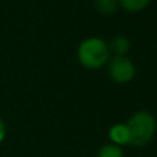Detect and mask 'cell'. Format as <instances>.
Segmentation results:
<instances>
[{"mask_svg": "<svg viewBox=\"0 0 157 157\" xmlns=\"http://www.w3.org/2000/svg\"><path fill=\"white\" fill-rule=\"evenodd\" d=\"M96 157H125L124 156V150L122 147L117 145H113V143H106L103 145L98 151V156Z\"/></svg>", "mask_w": 157, "mask_h": 157, "instance_id": "ba28073f", "label": "cell"}, {"mask_svg": "<svg viewBox=\"0 0 157 157\" xmlns=\"http://www.w3.org/2000/svg\"><path fill=\"white\" fill-rule=\"evenodd\" d=\"M6 135H7L6 122H4V120L2 118V116H0V145L4 142V139H6Z\"/></svg>", "mask_w": 157, "mask_h": 157, "instance_id": "9c48e42d", "label": "cell"}, {"mask_svg": "<svg viewBox=\"0 0 157 157\" xmlns=\"http://www.w3.org/2000/svg\"><path fill=\"white\" fill-rule=\"evenodd\" d=\"M127 125L131 133V145L136 147H143L149 145L157 131L156 117L146 110L135 111L128 118Z\"/></svg>", "mask_w": 157, "mask_h": 157, "instance_id": "7a4b0ae2", "label": "cell"}, {"mask_svg": "<svg viewBox=\"0 0 157 157\" xmlns=\"http://www.w3.org/2000/svg\"><path fill=\"white\" fill-rule=\"evenodd\" d=\"M106 67L110 78L117 83H128L136 75V67L128 56H111Z\"/></svg>", "mask_w": 157, "mask_h": 157, "instance_id": "3957f363", "label": "cell"}, {"mask_svg": "<svg viewBox=\"0 0 157 157\" xmlns=\"http://www.w3.org/2000/svg\"><path fill=\"white\" fill-rule=\"evenodd\" d=\"M110 52L111 56H127L131 50V42L127 36L124 35H118L116 38H113V40L109 43Z\"/></svg>", "mask_w": 157, "mask_h": 157, "instance_id": "5b68a950", "label": "cell"}, {"mask_svg": "<svg viewBox=\"0 0 157 157\" xmlns=\"http://www.w3.org/2000/svg\"><path fill=\"white\" fill-rule=\"evenodd\" d=\"M95 7L100 14L111 15L118 10V0H95Z\"/></svg>", "mask_w": 157, "mask_h": 157, "instance_id": "52a82bcc", "label": "cell"}, {"mask_svg": "<svg viewBox=\"0 0 157 157\" xmlns=\"http://www.w3.org/2000/svg\"><path fill=\"white\" fill-rule=\"evenodd\" d=\"M151 0H118L120 7L128 13H139L149 6Z\"/></svg>", "mask_w": 157, "mask_h": 157, "instance_id": "8992f818", "label": "cell"}, {"mask_svg": "<svg viewBox=\"0 0 157 157\" xmlns=\"http://www.w3.org/2000/svg\"><path fill=\"white\" fill-rule=\"evenodd\" d=\"M78 61L88 70H100L111 59L109 43L98 36L83 39L77 49Z\"/></svg>", "mask_w": 157, "mask_h": 157, "instance_id": "6da1fadb", "label": "cell"}, {"mask_svg": "<svg viewBox=\"0 0 157 157\" xmlns=\"http://www.w3.org/2000/svg\"><path fill=\"white\" fill-rule=\"evenodd\" d=\"M109 139L110 143L117 145L120 147L131 145V133L127 122H117V124L111 125L109 129Z\"/></svg>", "mask_w": 157, "mask_h": 157, "instance_id": "277c9868", "label": "cell"}]
</instances>
